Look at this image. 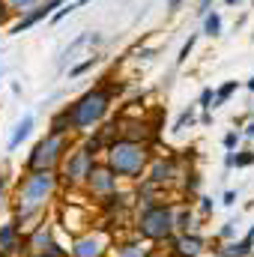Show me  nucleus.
<instances>
[{"label": "nucleus", "instance_id": "1", "mask_svg": "<svg viewBox=\"0 0 254 257\" xmlns=\"http://www.w3.org/2000/svg\"><path fill=\"white\" fill-rule=\"evenodd\" d=\"M60 192V177L57 171H24L15 189V203H12V224L18 230H27L30 221H39L45 206Z\"/></svg>", "mask_w": 254, "mask_h": 257}, {"label": "nucleus", "instance_id": "2", "mask_svg": "<svg viewBox=\"0 0 254 257\" xmlns=\"http://www.w3.org/2000/svg\"><path fill=\"white\" fill-rule=\"evenodd\" d=\"M132 230L138 239L150 245H165L174 230V200H156V197H135V218Z\"/></svg>", "mask_w": 254, "mask_h": 257}, {"label": "nucleus", "instance_id": "3", "mask_svg": "<svg viewBox=\"0 0 254 257\" xmlns=\"http://www.w3.org/2000/svg\"><path fill=\"white\" fill-rule=\"evenodd\" d=\"M123 90H126V84H108V81H102V84L84 90V93L69 105L72 132H75V135H90L99 123H105L108 114H111V99H114L117 93H123Z\"/></svg>", "mask_w": 254, "mask_h": 257}, {"label": "nucleus", "instance_id": "4", "mask_svg": "<svg viewBox=\"0 0 254 257\" xmlns=\"http://www.w3.org/2000/svg\"><path fill=\"white\" fill-rule=\"evenodd\" d=\"M105 165L120 177V180H132L138 183L144 174H147V165L153 162V147L147 144H135V141H123L117 138L111 147H105Z\"/></svg>", "mask_w": 254, "mask_h": 257}, {"label": "nucleus", "instance_id": "5", "mask_svg": "<svg viewBox=\"0 0 254 257\" xmlns=\"http://www.w3.org/2000/svg\"><path fill=\"white\" fill-rule=\"evenodd\" d=\"M75 147V135H51L45 132L42 141H36V147L30 150L24 171H57L63 156Z\"/></svg>", "mask_w": 254, "mask_h": 257}, {"label": "nucleus", "instance_id": "6", "mask_svg": "<svg viewBox=\"0 0 254 257\" xmlns=\"http://www.w3.org/2000/svg\"><path fill=\"white\" fill-rule=\"evenodd\" d=\"M96 162H99V159L90 156V153L81 147V141H75V147L66 153L63 162H60V168H57L60 189H69V192L84 189V180H87V174H90V168H93Z\"/></svg>", "mask_w": 254, "mask_h": 257}, {"label": "nucleus", "instance_id": "7", "mask_svg": "<svg viewBox=\"0 0 254 257\" xmlns=\"http://www.w3.org/2000/svg\"><path fill=\"white\" fill-rule=\"evenodd\" d=\"M114 245V233L105 227H87L72 236V245L66 248L69 257H108Z\"/></svg>", "mask_w": 254, "mask_h": 257}, {"label": "nucleus", "instance_id": "8", "mask_svg": "<svg viewBox=\"0 0 254 257\" xmlns=\"http://www.w3.org/2000/svg\"><path fill=\"white\" fill-rule=\"evenodd\" d=\"M183 174H186V165H183V159H177V156H153V162L147 165V180L150 183H156L159 189H177L180 186V180H183Z\"/></svg>", "mask_w": 254, "mask_h": 257}, {"label": "nucleus", "instance_id": "9", "mask_svg": "<svg viewBox=\"0 0 254 257\" xmlns=\"http://www.w3.org/2000/svg\"><path fill=\"white\" fill-rule=\"evenodd\" d=\"M168 254L171 257H206L209 254V239L203 233H174L168 242Z\"/></svg>", "mask_w": 254, "mask_h": 257}, {"label": "nucleus", "instance_id": "10", "mask_svg": "<svg viewBox=\"0 0 254 257\" xmlns=\"http://www.w3.org/2000/svg\"><path fill=\"white\" fill-rule=\"evenodd\" d=\"M117 189H120V177H117L105 162H96V165L90 168L87 180H84V192L93 194V197H105V194L117 192Z\"/></svg>", "mask_w": 254, "mask_h": 257}, {"label": "nucleus", "instance_id": "11", "mask_svg": "<svg viewBox=\"0 0 254 257\" xmlns=\"http://www.w3.org/2000/svg\"><path fill=\"white\" fill-rule=\"evenodd\" d=\"M60 6H63V0H42L39 6H33V9H27L24 15H18V21L9 27V36H21V33H27L30 27H36V24H42L45 18H51Z\"/></svg>", "mask_w": 254, "mask_h": 257}, {"label": "nucleus", "instance_id": "12", "mask_svg": "<svg viewBox=\"0 0 254 257\" xmlns=\"http://www.w3.org/2000/svg\"><path fill=\"white\" fill-rule=\"evenodd\" d=\"M120 138L123 141H135V144H147V147H153L156 144V138H159V128L156 123H147V120H120Z\"/></svg>", "mask_w": 254, "mask_h": 257}, {"label": "nucleus", "instance_id": "13", "mask_svg": "<svg viewBox=\"0 0 254 257\" xmlns=\"http://www.w3.org/2000/svg\"><path fill=\"white\" fill-rule=\"evenodd\" d=\"M156 251L150 242H144V239H138L135 233L132 236H114V245H111V251H108V257H150Z\"/></svg>", "mask_w": 254, "mask_h": 257}, {"label": "nucleus", "instance_id": "14", "mask_svg": "<svg viewBox=\"0 0 254 257\" xmlns=\"http://www.w3.org/2000/svg\"><path fill=\"white\" fill-rule=\"evenodd\" d=\"M254 251V224L245 230L242 239H227V242H215L212 254L215 257H251Z\"/></svg>", "mask_w": 254, "mask_h": 257}, {"label": "nucleus", "instance_id": "15", "mask_svg": "<svg viewBox=\"0 0 254 257\" xmlns=\"http://www.w3.org/2000/svg\"><path fill=\"white\" fill-rule=\"evenodd\" d=\"M0 254L6 257H24V230H18L12 221L0 224Z\"/></svg>", "mask_w": 254, "mask_h": 257}, {"label": "nucleus", "instance_id": "16", "mask_svg": "<svg viewBox=\"0 0 254 257\" xmlns=\"http://www.w3.org/2000/svg\"><path fill=\"white\" fill-rule=\"evenodd\" d=\"M200 215L191 209V203H174V230L177 233H194L197 227H200Z\"/></svg>", "mask_w": 254, "mask_h": 257}, {"label": "nucleus", "instance_id": "17", "mask_svg": "<svg viewBox=\"0 0 254 257\" xmlns=\"http://www.w3.org/2000/svg\"><path fill=\"white\" fill-rule=\"evenodd\" d=\"M102 42H105V36H102V33H78V36L66 45L63 60H69V63H72V60H75V54H78L81 48H93V51H96Z\"/></svg>", "mask_w": 254, "mask_h": 257}, {"label": "nucleus", "instance_id": "18", "mask_svg": "<svg viewBox=\"0 0 254 257\" xmlns=\"http://www.w3.org/2000/svg\"><path fill=\"white\" fill-rule=\"evenodd\" d=\"M33 126H36V117L33 114H24L18 123H15V128H12V138H9V144H6V150L9 153H15L27 138H30V132H33Z\"/></svg>", "mask_w": 254, "mask_h": 257}, {"label": "nucleus", "instance_id": "19", "mask_svg": "<svg viewBox=\"0 0 254 257\" xmlns=\"http://www.w3.org/2000/svg\"><path fill=\"white\" fill-rule=\"evenodd\" d=\"M200 186H203V177H200L194 168H191V171H186V174H183V180H180V192H183V197H186L189 203L197 197V194H200Z\"/></svg>", "mask_w": 254, "mask_h": 257}, {"label": "nucleus", "instance_id": "20", "mask_svg": "<svg viewBox=\"0 0 254 257\" xmlns=\"http://www.w3.org/2000/svg\"><path fill=\"white\" fill-rule=\"evenodd\" d=\"M48 132H51V135H75V132H72V117H69V105H63V108L51 117Z\"/></svg>", "mask_w": 254, "mask_h": 257}, {"label": "nucleus", "instance_id": "21", "mask_svg": "<svg viewBox=\"0 0 254 257\" xmlns=\"http://www.w3.org/2000/svg\"><path fill=\"white\" fill-rule=\"evenodd\" d=\"M239 90V81H224L218 90H215V96H212V105H209V111H215V108H221V105H227L230 102V96Z\"/></svg>", "mask_w": 254, "mask_h": 257}, {"label": "nucleus", "instance_id": "22", "mask_svg": "<svg viewBox=\"0 0 254 257\" xmlns=\"http://www.w3.org/2000/svg\"><path fill=\"white\" fill-rule=\"evenodd\" d=\"M102 63V57L93 51L87 60H81V63H75V66H69V81H75V78H81V75H87L90 69H96V66Z\"/></svg>", "mask_w": 254, "mask_h": 257}, {"label": "nucleus", "instance_id": "23", "mask_svg": "<svg viewBox=\"0 0 254 257\" xmlns=\"http://www.w3.org/2000/svg\"><path fill=\"white\" fill-rule=\"evenodd\" d=\"M200 33L209 36V39L221 36V15H218V12H206V15H203V30H200Z\"/></svg>", "mask_w": 254, "mask_h": 257}, {"label": "nucleus", "instance_id": "24", "mask_svg": "<svg viewBox=\"0 0 254 257\" xmlns=\"http://www.w3.org/2000/svg\"><path fill=\"white\" fill-rule=\"evenodd\" d=\"M194 108H197V105H189V108H186V111H183V114L174 120L171 132H177V135H180V132H186V128L194 126V123H197V114H194Z\"/></svg>", "mask_w": 254, "mask_h": 257}, {"label": "nucleus", "instance_id": "25", "mask_svg": "<svg viewBox=\"0 0 254 257\" xmlns=\"http://www.w3.org/2000/svg\"><path fill=\"white\" fill-rule=\"evenodd\" d=\"M239 144H242V135H239V128H230V132L221 138V147H224V153H233V150H239Z\"/></svg>", "mask_w": 254, "mask_h": 257}, {"label": "nucleus", "instance_id": "26", "mask_svg": "<svg viewBox=\"0 0 254 257\" xmlns=\"http://www.w3.org/2000/svg\"><path fill=\"white\" fill-rule=\"evenodd\" d=\"M194 45H197V33H189V39L183 42V48H180V54H177V66H183L189 60L191 51H194Z\"/></svg>", "mask_w": 254, "mask_h": 257}, {"label": "nucleus", "instance_id": "27", "mask_svg": "<svg viewBox=\"0 0 254 257\" xmlns=\"http://www.w3.org/2000/svg\"><path fill=\"white\" fill-rule=\"evenodd\" d=\"M254 150H233V168H251Z\"/></svg>", "mask_w": 254, "mask_h": 257}, {"label": "nucleus", "instance_id": "28", "mask_svg": "<svg viewBox=\"0 0 254 257\" xmlns=\"http://www.w3.org/2000/svg\"><path fill=\"white\" fill-rule=\"evenodd\" d=\"M42 0H6V6L12 9V15H24L27 9H33V6H39Z\"/></svg>", "mask_w": 254, "mask_h": 257}, {"label": "nucleus", "instance_id": "29", "mask_svg": "<svg viewBox=\"0 0 254 257\" xmlns=\"http://www.w3.org/2000/svg\"><path fill=\"white\" fill-rule=\"evenodd\" d=\"M194 200H197V215H200V218H206V215L215 209V200H212V197H206V194H197Z\"/></svg>", "mask_w": 254, "mask_h": 257}, {"label": "nucleus", "instance_id": "30", "mask_svg": "<svg viewBox=\"0 0 254 257\" xmlns=\"http://www.w3.org/2000/svg\"><path fill=\"white\" fill-rule=\"evenodd\" d=\"M227 239H236V221H224V224L218 227L215 242H227Z\"/></svg>", "mask_w": 254, "mask_h": 257}, {"label": "nucleus", "instance_id": "31", "mask_svg": "<svg viewBox=\"0 0 254 257\" xmlns=\"http://www.w3.org/2000/svg\"><path fill=\"white\" fill-rule=\"evenodd\" d=\"M212 96H215V90H212V87H203V90H200V96H197V108L209 111V105H212Z\"/></svg>", "mask_w": 254, "mask_h": 257}, {"label": "nucleus", "instance_id": "32", "mask_svg": "<svg viewBox=\"0 0 254 257\" xmlns=\"http://www.w3.org/2000/svg\"><path fill=\"white\" fill-rule=\"evenodd\" d=\"M156 54H159V48H156V45H153V48H138V51H135V57H138V60H153Z\"/></svg>", "mask_w": 254, "mask_h": 257}, {"label": "nucleus", "instance_id": "33", "mask_svg": "<svg viewBox=\"0 0 254 257\" xmlns=\"http://www.w3.org/2000/svg\"><path fill=\"white\" fill-rule=\"evenodd\" d=\"M236 200H239V194L233 192V189H227V192L221 194V203H224V206H233Z\"/></svg>", "mask_w": 254, "mask_h": 257}, {"label": "nucleus", "instance_id": "34", "mask_svg": "<svg viewBox=\"0 0 254 257\" xmlns=\"http://www.w3.org/2000/svg\"><path fill=\"white\" fill-rule=\"evenodd\" d=\"M9 18H12V9L6 6V0H0V27H3V24H6Z\"/></svg>", "mask_w": 254, "mask_h": 257}, {"label": "nucleus", "instance_id": "35", "mask_svg": "<svg viewBox=\"0 0 254 257\" xmlns=\"http://www.w3.org/2000/svg\"><path fill=\"white\" fill-rule=\"evenodd\" d=\"M6 186H9V177L0 174V209H3V203H6Z\"/></svg>", "mask_w": 254, "mask_h": 257}, {"label": "nucleus", "instance_id": "36", "mask_svg": "<svg viewBox=\"0 0 254 257\" xmlns=\"http://www.w3.org/2000/svg\"><path fill=\"white\" fill-rule=\"evenodd\" d=\"M239 135H242V141H254V120H248V123H245V128H242Z\"/></svg>", "mask_w": 254, "mask_h": 257}, {"label": "nucleus", "instance_id": "37", "mask_svg": "<svg viewBox=\"0 0 254 257\" xmlns=\"http://www.w3.org/2000/svg\"><path fill=\"white\" fill-rule=\"evenodd\" d=\"M197 123H200V126H209V123H212V111H203V114H200V120H197Z\"/></svg>", "mask_w": 254, "mask_h": 257}, {"label": "nucleus", "instance_id": "38", "mask_svg": "<svg viewBox=\"0 0 254 257\" xmlns=\"http://www.w3.org/2000/svg\"><path fill=\"white\" fill-rule=\"evenodd\" d=\"M183 3H186V0H168V9H171V12H177Z\"/></svg>", "mask_w": 254, "mask_h": 257}, {"label": "nucleus", "instance_id": "39", "mask_svg": "<svg viewBox=\"0 0 254 257\" xmlns=\"http://www.w3.org/2000/svg\"><path fill=\"white\" fill-rule=\"evenodd\" d=\"M224 168H227V171L233 168V153H224Z\"/></svg>", "mask_w": 254, "mask_h": 257}, {"label": "nucleus", "instance_id": "40", "mask_svg": "<svg viewBox=\"0 0 254 257\" xmlns=\"http://www.w3.org/2000/svg\"><path fill=\"white\" fill-rule=\"evenodd\" d=\"M245 90H248V93H254V75L248 78V81H245Z\"/></svg>", "mask_w": 254, "mask_h": 257}, {"label": "nucleus", "instance_id": "41", "mask_svg": "<svg viewBox=\"0 0 254 257\" xmlns=\"http://www.w3.org/2000/svg\"><path fill=\"white\" fill-rule=\"evenodd\" d=\"M87 3H93V0H75V6L81 9V6H87Z\"/></svg>", "mask_w": 254, "mask_h": 257}, {"label": "nucleus", "instance_id": "42", "mask_svg": "<svg viewBox=\"0 0 254 257\" xmlns=\"http://www.w3.org/2000/svg\"><path fill=\"white\" fill-rule=\"evenodd\" d=\"M224 3H227V6H239L242 0H224Z\"/></svg>", "mask_w": 254, "mask_h": 257}, {"label": "nucleus", "instance_id": "43", "mask_svg": "<svg viewBox=\"0 0 254 257\" xmlns=\"http://www.w3.org/2000/svg\"><path fill=\"white\" fill-rule=\"evenodd\" d=\"M150 257H165V254H159V251H153V254H150ZM168 257H171V254H168Z\"/></svg>", "mask_w": 254, "mask_h": 257}, {"label": "nucleus", "instance_id": "44", "mask_svg": "<svg viewBox=\"0 0 254 257\" xmlns=\"http://www.w3.org/2000/svg\"><path fill=\"white\" fill-rule=\"evenodd\" d=\"M27 257H48V254H27Z\"/></svg>", "mask_w": 254, "mask_h": 257}, {"label": "nucleus", "instance_id": "45", "mask_svg": "<svg viewBox=\"0 0 254 257\" xmlns=\"http://www.w3.org/2000/svg\"><path fill=\"white\" fill-rule=\"evenodd\" d=\"M251 42H254V36H251Z\"/></svg>", "mask_w": 254, "mask_h": 257}, {"label": "nucleus", "instance_id": "46", "mask_svg": "<svg viewBox=\"0 0 254 257\" xmlns=\"http://www.w3.org/2000/svg\"><path fill=\"white\" fill-rule=\"evenodd\" d=\"M251 6H254V0H251Z\"/></svg>", "mask_w": 254, "mask_h": 257}, {"label": "nucleus", "instance_id": "47", "mask_svg": "<svg viewBox=\"0 0 254 257\" xmlns=\"http://www.w3.org/2000/svg\"><path fill=\"white\" fill-rule=\"evenodd\" d=\"M0 257H6V254H0Z\"/></svg>", "mask_w": 254, "mask_h": 257}, {"label": "nucleus", "instance_id": "48", "mask_svg": "<svg viewBox=\"0 0 254 257\" xmlns=\"http://www.w3.org/2000/svg\"><path fill=\"white\" fill-rule=\"evenodd\" d=\"M251 257H254V251H251Z\"/></svg>", "mask_w": 254, "mask_h": 257}, {"label": "nucleus", "instance_id": "49", "mask_svg": "<svg viewBox=\"0 0 254 257\" xmlns=\"http://www.w3.org/2000/svg\"><path fill=\"white\" fill-rule=\"evenodd\" d=\"M212 257H215V254H212Z\"/></svg>", "mask_w": 254, "mask_h": 257}]
</instances>
